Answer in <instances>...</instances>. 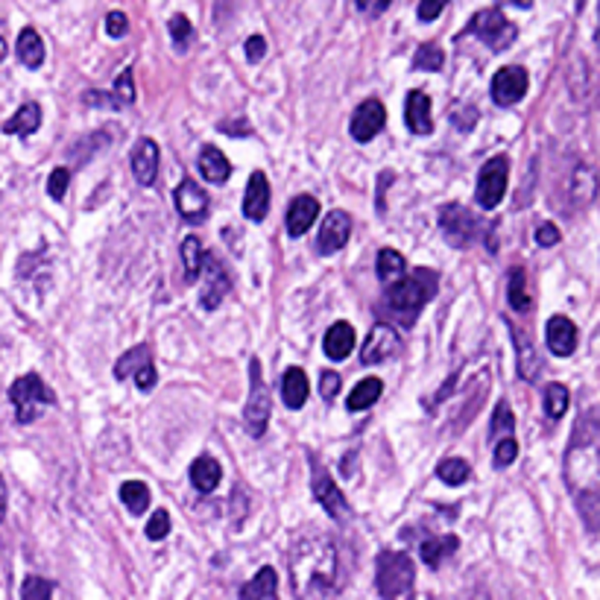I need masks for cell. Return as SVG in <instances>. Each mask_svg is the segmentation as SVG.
Here are the masks:
<instances>
[{
    "label": "cell",
    "mask_w": 600,
    "mask_h": 600,
    "mask_svg": "<svg viewBox=\"0 0 600 600\" xmlns=\"http://www.w3.org/2000/svg\"><path fill=\"white\" fill-rule=\"evenodd\" d=\"M565 487L588 530H600V404L577 419L565 451Z\"/></svg>",
    "instance_id": "1"
},
{
    "label": "cell",
    "mask_w": 600,
    "mask_h": 600,
    "mask_svg": "<svg viewBox=\"0 0 600 600\" xmlns=\"http://www.w3.org/2000/svg\"><path fill=\"white\" fill-rule=\"evenodd\" d=\"M290 583L299 600H329L340 588V551L331 536L304 533L290 547Z\"/></svg>",
    "instance_id": "2"
},
{
    "label": "cell",
    "mask_w": 600,
    "mask_h": 600,
    "mask_svg": "<svg viewBox=\"0 0 600 600\" xmlns=\"http://www.w3.org/2000/svg\"><path fill=\"white\" fill-rule=\"evenodd\" d=\"M437 288H439V276L434 270H416V272H410V276H404L398 284H393V288H387L381 308L393 313L396 322L413 325L419 311L434 299Z\"/></svg>",
    "instance_id": "3"
},
{
    "label": "cell",
    "mask_w": 600,
    "mask_h": 600,
    "mask_svg": "<svg viewBox=\"0 0 600 600\" xmlns=\"http://www.w3.org/2000/svg\"><path fill=\"white\" fill-rule=\"evenodd\" d=\"M416 580V565L404 551H381L375 562V588L384 600L404 597Z\"/></svg>",
    "instance_id": "4"
},
{
    "label": "cell",
    "mask_w": 600,
    "mask_h": 600,
    "mask_svg": "<svg viewBox=\"0 0 600 600\" xmlns=\"http://www.w3.org/2000/svg\"><path fill=\"white\" fill-rule=\"evenodd\" d=\"M9 402L15 407L18 422L29 425L41 416V410L56 402V396H54V389L41 381V375L29 372V375H21L18 381L9 387Z\"/></svg>",
    "instance_id": "5"
},
{
    "label": "cell",
    "mask_w": 600,
    "mask_h": 600,
    "mask_svg": "<svg viewBox=\"0 0 600 600\" xmlns=\"http://www.w3.org/2000/svg\"><path fill=\"white\" fill-rule=\"evenodd\" d=\"M466 36L480 38L489 50L501 54V50H507L515 41L519 29H515L510 21L504 18L501 6H489V9H480V12L471 15L469 27H466Z\"/></svg>",
    "instance_id": "6"
},
{
    "label": "cell",
    "mask_w": 600,
    "mask_h": 600,
    "mask_svg": "<svg viewBox=\"0 0 600 600\" xmlns=\"http://www.w3.org/2000/svg\"><path fill=\"white\" fill-rule=\"evenodd\" d=\"M272 416V396L264 384V372H261V361L252 357L249 361V402L244 410V422L249 437H264Z\"/></svg>",
    "instance_id": "7"
},
{
    "label": "cell",
    "mask_w": 600,
    "mask_h": 600,
    "mask_svg": "<svg viewBox=\"0 0 600 600\" xmlns=\"http://www.w3.org/2000/svg\"><path fill=\"white\" fill-rule=\"evenodd\" d=\"M507 182H510V162L507 155H495L487 164L480 167L478 173V188H475V199L480 208H498L504 194H507Z\"/></svg>",
    "instance_id": "8"
},
{
    "label": "cell",
    "mask_w": 600,
    "mask_h": 600,
    "mask_svg": "<svg viewBox=\"0 0 600 600\" xmlns=\"http://www.w3.org/2000/svg\"><path fill=\"white\" fill-rule=\"evenodd\" d=\"M308 460H311V487H313V498H317L320 504H322V510L331 515V519H337V521H346L352 515V510H349V501H346V495L340 492V487L331 480V475L325 471V466L322 462L313 457V454H308Z\"/></svg>",
    "instance_id": "9"
},
{
    "label": "cell",
    "mask_w": 600,
    "mask_h": 600,
    "mask_svg": "<svg viewBox=\"0 0 600 600\" xmlns=\"http://www.w3.org/2000/svg\"><path fill=\"white\" fill-rule=\"evenodd\" d=\"M114 378H118V381H129V378H135V384H138L144 393L146 389H153L155 381H159V375H155L150 346L141 343V346H135V349L126 352L121 361L114 363Z\"/></svg>",
    "instance_id": "10"
},
{
    "label": "cell",
    "mask_w": 600,
    "mask_h": 600,
    "mask_svg": "<svg viewBox=\"0 0 600 600\" xmlns=\"http://www.w3.org/2000/svg\"><path fill=\"white\" fill-rule=\"evenodd\" d=\"M439 229L451 246H469L478 235L475 214L457 203H448L439 208Z\"/></svg>",
    "instance_id": "11"
},
{
    "label": "cell",
    "mask_w": 600,
    "mask_h": 600,
    "mask_svg": "<svg viewBox=\"0 0 600 600\" xmlns=\"http://www.w3.org/2000/svg\"><path fill=\"white\" fill-rule=\"evenodd\" d=\"M528 88H530L528 71H524L521 65H507V68H501L492 77L489 94H492V100L498 103V106H515V103H519L524 94H528Z\"/></svg>",
    "instance_id": "12"
},
{
    "label": "cell",
    "mask_w": 600,
    "mask_h": 600,
    "mask_svg": "<svg viewBox=\"0 0 600 600\" xmlns=\"http://www.w3.org/2000/svg\"><path fill=\"white\" fill-rule=\"evenodd\" d=\"M384 123H387V109H384V103L381 100H375V97H370V100H363L361 106L354 109V114H352V123H349V132H352V138L357 141V144H370L378 132L384 129Z\"/></svg>",
    "instance_id": "13"
},
{
    "label": "cell",
    "mask_w": 600,
    "mask_h": 600,
    "mask_svg": "<svg viewBox=\"0 0 600 600\" xmlns=\"http://www.w3.org/2000/svg\"><path fill=\"white\" fill-rule=\"evenodd\" d=\"M352 235V217L346 212H329L322 217L320 235H317V252L320 255H334L349 244Z\"/></svg>",
    "instance_id": "14"
},
{
    "label": "cell",
    "mask_w": 600,
    "mask_h": 600,
    "mask_svg": "<svg viewBox=\"0 0 600 600\" xmlns=\"http://www.w3.org/2000/svg\"><path fill=\"white\" fill-rule=\"evenodd\" d=\"M203 272H205V288H203V296H199V304H203V311H214L217 304L226 299V293L231 288L229 272H226L223 264H220V258L212 255V252H205Z\"/></svg>",
    "instance_id": "15"
},
{
    "label": "cell",
    "mask_w": 600,
    "mask_h": 600,
    "mask_svg": "<svg viewBox=\"0 0 600 600\" xmlns=\"http://www.w3.org/2000/svg\"><path fill=\"white\" fill-rule=\"evenodd\" d=\"M398 349H402V337L393 329V325L387 322H378L375 329L370 331L363 343V352H361V361L370 366V363H384L387 357H393Z\"/></svg>",
    "instance_id": "16"
},
{
    "label": "cell",
    "mask_w": 600,
    "mask_h": 600,
    "mask_svg": "<svg viewBox=\"0 0 600 600\" xmlns=\"http://www.w3.org/2000/svg\"><path fill=\"white\" fill-rule=\"evenodd\" d=\"M173 203H176V212L182 214V220H188V223H203L208 214V194L194 179H182V182H179V188L173 191Z\"/></svg>",
    "instance_id": "17"
},
{
    "label": "cell",
    "mask_w": 600,
    "mask_h": 600,
    "mask_svg": "<svg viewBox=\"0 0 600 600\" xmlns=\"http://www.w3.org/2000/svg\"><path fill=\"white\" fill-rule=\"evenodd\" d=\"M270 179L264 171H252L246 182V196H244V217L252 223H264L270 212Z\"/></svg>",
    "instance_id": "18"
},
{
    "label": "cell",
    "mask_w": 600,
    "mask_h": 600,
    "mask_svg": "<svg viewBox=\"0 0 600 600\" xmlns=\"http://www.w3.org/2000/svg\"><path fill=\"white\" fill-rule=\"evenodd\" d=\"M545 340H547L551 354L571 357L577 349V325L568 317H562V313H556V317H551L545 325Z\"/></svg>",
    "instance_id": "19"
},
{
    "label": "cell",
    "mask_w": 600,
    "mask_h": 600,
    "mask_svg": "<svg viewBox=\"0 0 600 600\" xmlns=\"http://www.w3.org/2000/svg\"><path fill=\"white\" fill-rule=\"evenodd\" d=\"M132 176L138 185H153L159 176V144L153 138H141L132 150Z\"/></svg>",
    "instance_id": "20"
},
{
    "label": "cell",
    "mask_w": 600,
    "mask_h": 600,
    "mask_svg": "<svg viewBox=\"0 0 600 600\" xmlns=\"http://www.w3.org/2000/svg\"><path fill=\"white\" fill-rule=\"evenodd\" d=\"M510 334H512V343H515V363H519V375L524 378V381L533 384L542 372V357H539V352H536V346L528 337V331L510 325Z\"/></svg>",
    "instance_id": "21"
},
{
    "label": "cell",
    "mask_w": 600,
    "mask_h": 600,
    "mask_svg": "<svg viewBox=\"0 0 600 600\" xmlns=\"http://www.w3.org/2000/svg\"><path fill=\"white\" fill-rule=\"evenodd\" d=\"M317 217H320V199L311 194H299L288 208V235L302 238Z\"/></svg>",
    "instance_id": "22"
},
{
    "label": "cell",
    "mask_w": 600,
    "mask_h": 600,
    "mask_svg": "<svg viewBox=\"0 0 600 600\" xmlns=\"http://www.w3.org/2000/svg\"><path fill=\"white\" fill-rule=\"evenodd\" d=\"M404 123L413 135H430L434 121H430V97L425 91H410L404 103Z\"/></svg>",
    "instance_id": "23"
},
{
    "label": "cell",
    "mask_w": 600,
    "mask_h": 600,
    "mask_svg": "<svg viewBox=\"0 0 600 600\" xmlns=\"http://www.w3.org/2000/svg\"><path fill=\"white\" fill-rule=\"evenodd\" d=\"M568 196H571L574 208H586L588 203H595L597 196V173L595 167L588 164H577L571 171V179H568Z\"/></svg>",
    "instance_id": "24"
},
{
    "label": "cell",
    "mask_w": 600,
    "mask_h": 600,
    "mask_svg": "<svg viewBox=\"0 0 600 600\" xmlns=\"http://www.w3.org/2000/svg\"><path fill=\"white\" fill-rule=\"evenodd\" d=\"M322 349L331 361H346L354 349V329L349 322H334L322 337Z\"/></svg>",
    "instance_id": "25"
},
{
    "label": "cell",
    "mask_w": 600,
    "mask_h": 600,
    "mask_svg": "<svg viewBox=\"0 0 600 600\" xmlns=\"http://www.w3.org/2000/svg\"><path fill=\"white\" fill-rule=\"evenodd\" d=\"M308 396H311L308 375H304V370H299V366H290V370L281 375V398H284V404H288L290 410H299L304 402H308Z\"/></svg>",
    "instance_id": "26"
},
{
    "label": "cell",
    "mask_w": 600,
    "mask_h": 600,
    "mask_svg": "<svg viewBox=\"0 0 600 600\" xmlns=\"http://www.w3.org/2000/svg\"><path fill=\"white\" fill-rule=\"evenodd\" d=\"M238 600H279V577L276 568L264 565L252 580L240 588Z\"/></svg>",
    "instance_id": "27"
},
{
    "label": "cell",
    "mask_w": 600,
    "mask_h": 600,
    "mask_svg": "<svg viewBox=\"0 0 600 600\" xmlns=\"http://www.w3.org/2000/svg\"><path fill=\"white\" fill-rule=\"evenodd\" d=\"M191 483H194V489L196 492H214L217 487H220V480H223V466L214 460V457H208V454H203V457H196L194 462H191Z\"/></svg>",
    "instance_id": "28"
},
{
    "label": "cell",
    "mask_w": 600,
    "mask_h": 600,
    "mask_svg": "<svg viewBox=\"0 0 600 600\" xmlns=\"http://www.w3.org/2000/svg\"><path fill=\"white\" fill-rule=\"evenodd\" d=\"M199 173H203L205 182H212V185L226 182L229 173H231V164H229V159L223 155L220 146H212V144L203 146V153H199Z\"/></svg>",
    "instance_id": "29"
},
{
    "label": "cell",
    "mask_w": 600,
    "mask_h": 600,
    "mask_svg": "<svg viewBox=\"0 0 600 600\" xmlns=\"http://www.w3.org/2000/svg\"><path fill=\"white\" fill-rule=\"evenodd\" d=\"M460 547V539L457 536H437V539H425L419 545V556H422V562L430 565V568H439L442 562L448 560V556H454Z\"/></svg>",
    "instance_id": "30"
},
{
    "label": "cell",
    "mask_w": 600,
    "mask_h": 600,
    "mask_svg": "<svg viewBox=\"0 0 600 600\" xmlns=\"http://www.w3.org/2000/svg\"><path fill=\"white\" fill-rule=\"evenodd\" d=\"M41 126V106L38 103H24L12 118H9L6 123H4V132L6 135H21V138H27V135H33L36 129Z\"/></svg>",
    "instance_id": "31"
},
{
    "label": "cell",
    "mask_w": 600,
    "mask_h": 600,
    "mask_svg": "<svg viewBox=\"0 0 600 600\" xmlns=\"http://www.w3.org/2000/svg\"><path fill=\"white\" fill-rule=\"evenodd\" d=\"M15 50H18V59H21V65H24V68L36 71V68H41V62H45V41H41V36L36 33L33 27L21 29Z\"/></svg>",
    "instance_id": "32"
},
{
    "label": "cell",
    "mask_w": 600,
    "mask_h": 600,
    "mask_svg": "<svg viewBox=\"0 0 600 600\" xmlns=\"http://www.w3.org/2000/svg\"><path fill=\"white\" fill-rule=\"evenodd\" d=\"M375 272H378V279H381L384 284H398L404 279V272H407V264H404V255L398 249H381L378 252V261H375Z\"/></svg>",
    "instance_id": "33"
},
{
    "label": "cell",
    "mask_w": 600,
    "mask_h": 600,
    "mask_svg": "<svg viewBox=\"0 0 600 600\" xmlns=\"http://www.w3.org/2000/svg\"><path fill=\"white\" fill-rule=\"evenodd\" d=\"M507 299H510V308L519 311V313H528L533 308V296H530V290H528V272H524V267H515L510 272Z\"/></svg>",
    "instance_id": "34"
},
{
    "label": "cell",
    "mask_w": 600,
    "mask_h": 600,
    "mask_svg": "<svg viewBox=\"0 0 600 600\" xmlns=\"http://www.w3.org/2000/svg\"><path fill=\"white\" fill-rule=\"evenodd\" d=\"M381 393H384V384L378 381V378H363V381L349 393L346 404H349V410H354V413H357V410L372 407L378 398H381Z\"/></svg>",
    "instance_id": "35"
},
{
    "label": "cell",
    "mask_w": 600,
    "mask_h": 600,
    "mask_svg": "<svg viewBox=\"0 0 600 600\" xmlns=\"http://www.w3.org/2000/svg\"><path fill=\"white\" fill-rule=\"evenodd\" d=\"M203 258H205V249L199 244L196 235H188L182 240V264H185V281L194 284L199 279V272H203Z\"/></svg>",
    "instance_id": "36"
},
{
    "label": "cell",
    "mask_w": 600,
    "mask_h": 600,
    "mask_svg": "<svg viewBox=\"0 0 600 600\" xmlns=\"http://www.w3.org/2000/svg\"><path fill=\"white\" fill-rule=\"evenodd\" d=\"M121 501L132 515H141L150 507V489H146L144 480H126L121 487Z\"/></svg>",
    "instance_id": "37"
},
{
    "label": "cell",
    "mask_w": 600,
    "mask_h": 600,
    "mask_svg": "<svg viewBox=\"0 0 600 600\" xmlns=\"http://www.w3.org/2000/svg\"><path fill=\"white\" fill-rule=\"evenodd\" d=\"M437 478L446 483V487H462L471 478V466L460 457H448L437 466Z\"/></svg>",
    "instance_id": "38"
},
{
    "label": "cell",
    "mask_w": 600,
    "mask_h": 600,
    "mask_svg": "<svg viewBox=\"0 0 600 600\" xmlns=\"http://www.w3.org/2000/svg\"><path fill=\"white\" fill-rule=\"evenodd\" d=\"M512 428H515V416L507 402H498L492 413V422H489V439L492 442H501V439H510L512 437Z\"/></svg>",
    "instance_id": "39"
},
{
    "label": "cell",
    "mask_w": 600,
    "mask_h": 600,
    "mask_svg": "<svg viewBox=\"0 0 600 600\" xmlns=\"http://www.w3.org/2000/svg\"><path fill=\"white\" fill-rule=\"evenodd\" d=\"M568 410V387L565 384H547L545 389V413L547 419H562Z\"/></svg>",
    "instance_id": "40"
},
{
    "label": "cell",
    "mask_w": 600,
    "mask_h": 600,
    "mask_svg": "<svg viewBox=\"0 0 600 600\" xmlns=\"http://www.w3.org/2000/svg\"><path fill=\"white\" fill-rule=\"evenodd\" d=\"M442 65H446V54H442V47L434 45V41H428V45H422V47L416 50V59H413V68L416 71L437 73V71H442Z\"/></svg>",
    "instance_id": "41"
},
{
    "label": "cell",
    "mask_w": 600,
    "mask_h": 600,
    "mask_svg": "<svg viewBox=\"0 0 600 600\" xmlns=\"http://www.w3.org/2000/svg\"><path fill=\"white\" fill-rule=\"evenodd\" d=\"M171 38H173V47L179 50V54H185V50L191 47L194 27H191V21H188L182 12H176V15L171 18Z\"/></svg>",
    "instance_id": "42"
},
{
    "label": "cell",
    "mask_w": 600,
    "mask_h": 600,
    "mask_svg": "<svg viewBox=\"0 0 600 600\" xmlns=\"http://www.w3.org/2000/svg\"><path fill=\"white\" fill-rule=\"evenodd\" d=\"M21 600H54V583L45 577H27L21 583Z\"/></svg>",
    "instance_id": "43"
},
{
    "label": "cell",
    "mask_w": 600,
    "mask_h": 600,
    "mask_svg": "<svg viewBox=\"0 0 600 600\" xmlns=\"http://www.w3.org/2000/svg\"><path fill=\"white\" fill-rule=\"evenodd\" d=\"M68 185H71V171H68V167H56V171L50 173V179H47V194H50V199L62 203V199H65V194H68Z\"/></svg>",
    "instance_id": "44"
},
{
    "label": "cell",
    "mask_w": 600,
    "mask_h": 600,
    "mask_svg": "<svg viewBox=\"0 0 600 600\" xmlns=\"http://www.w3.org/2000/svg\"><path fill=\"white\" fill-rule=\"evenodd\" d=\"M167 533H171V512H167V510H155L150 515V521H146V539L159 542V539H164Z\"/></svg>",
    "instance_id": "45"
},
{
    "label": "cell",
    "mask_w": 600,
    "mask_h": 600,
    "mask_svg": "<svg viewBox=\"0 0 600 600\" xmlns=\"http://www.w3.org/2000/svg\"><path fill=\"white\" fill-rule=\"evenodd\" d=\"M515 457H519V442H515L512 437L495 442V466H498V469L512 466Z\"/></svg>",
    "instance_id": "46"
},
{
    "label": "cell",
    "mask_w": 600,
    "mask_h": 600,
    "mask_svg": "<svg viewBox=\"0 0 600 600\" xmlns=\"http://www.w3.org/2000/svg\"><path fill=\"white\" fill-rule=\"evenodd\" d=\"M114 100H118V106H132V103H135L132 71H123L118 77V86H114Z\"/></svg>",
    "instance_id": "47"
},
{
    "label": "cell",
    "mask_w": 600,
    "mask_h": 600,
    "mask_svg": "<svg viewBox=\"0 0 600 600\" xmlns=\"http://www.w3.org/2000/svg\"><path fill=\"white\" fill-rule=\"evenodd\" d=\"M337 393H340V375L337 372H322L320 375V396L325 398V402H331V398H337Z\"/></svg>",
    "instance_id": "48"
},
{
    "label": "cell",
    "mask_w": 600,
    "mask_h": 600,
    "mask_svg": "<svg viewBox=\"0 0 600 600\" xmlns=\"http://www.w3.org/2000/svg\"><path fill=\"white\" fill-rule=\"evenodd\" d=\"M126 29H129V21H126L123 12H109V15H106V33H109L112 38H123V36H126Z\"/></svg>",
    "instance_id": "49"
},
{
    "label": "cell",
    "mask_w": 600,
    "mask_h": 600,
    "mask_svg": "<svg viewBox=\"0 0 600 600\" xmlns=\"http://www.w3.org/2000/svg\"><path fill=\"white\" fill-rule=\"evenodd\" d=\"M560 229H556L554 223H542L539 229H536V240H539V246H556L560 244Z\"/></svg>",
    "instance_id": "50"
},
{
    "label": "cell",
    "mask_w": 600,
    "mask_h": 600,
    "mask_svg": "<svg viewBox=\"0 0 600 600\" xmlns=\"http://www.w3.org/2000/svg\"><path fill=\"white\" fill-rule=\"evenodd\" d=\"M264 54H267L264 36H249L246 38V59L249 62H261V59H264Z\"/></svg>",
    "instance_id": "51"
},
{
    "label": "cell",
    "mask_w": 600,
    "mask_h": 600,
    "mask_svg": "<svg viewBox=\"0 0 600 600\" xmlns=\"http://www.w3.org/2000/svg\"><path fill=\"white\" fill-rule=\"evenodd\" d=\"M442 9H446V4H439V0H422L416 9V15H419V21H434L442 15Z\"/></svg>",
    "instance_id": "52"
},
{
    "label": "cell",
    "mask_w": 600,
    "mask_h": 600,
    "mask_svg": "<svg viewBox=\"0 0 600 600\" xmlns=\"http://www.w3.org/2000/svg\"><path fill=\"white\" fill-rule=\"evenodd\" d=\"M357 6H361L363 12H370V9H372V12H384V9L389 6V0H378V4H366V0H357Z\"/></svg>",
    "instance_id": "53"
},
{
    "label": "cell",
    "mask_w": 600,
    "mask_h": 600,
    "mask_svg": "<svg viewBox=\"0 0 600 600\" xmlns=\"http://www.w3.org/2000/svg\"><path fill=\"white\" fill-rule=\"evenodd\" d=\"M6 519V483H4V475H0V521Z\"/></svg>",
    "instance_id": "54"
},
{
    "label": "cell",
    "mask_w": 600,
    "mask_h": 600,
    "mask_svg": "<svg viewBox=\"0 0 600 600\" xmlns=\"http://www.w3.org/2000/svg\"><path fill=\"white\" fill-rule=\"evenodd\" d=\"M6 59V41H4V36H0V62Z\"/></svg>",
    "instance_id": "55"
},
{
    "label": "cell",
    "mask_w": 600,
    "mask_h": 600,
    "mask_svg": "<svg viewBox=\"0 0 600 600\" xmlns=\"http://www.w3.org/2000/svg\"><path fill=\"white\" fill-rule=\"evenodd\" d=\"M597 15H600V4H597ZM595 45L600 47V24H597V33H595Z\"/></svg>",
    "instance_id": "56"
}]
</instances>
